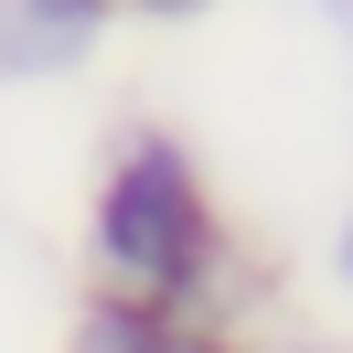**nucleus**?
<instances>
[{
    "label": "nucleus",
    "instance_id": "nucleus-1",
    "mask_svg": "<svg viewBox=\"0 0 353 353\" xmlns=\"http://www.w3.org/2000/svg\"><path fill=\"white\" fill-rule=\"evenodd\" d=\"M97 246H108L118 279L139 289H182L203 257V203H193V172H182L172 150H129L108 182V203H97Z\"/></svg>",
    "mask_w": 353,
    "mask_h": 353
},
{
    "label": "nucleus",
    "instance_id": "nucleus-2",
    "mask_svg": "<svg viewBox=\"0 0 353 353\" xmlns=\"http://www.w3.org/2000/svg\"><path fill=\"white\" fill-rule=\"evenodd\" d=\"M86 32H97V0H22V22H11V54H22V65H65Z\"/></svg>",
    "mask_w": 353,
    "mask_h": 353
},
{
    "label": "nucleus",
    "instance_id": "nucleus-3",
    "mask_svg": "<svg viewBox=\"0 0 353 353\" xmlns=\"http://www.w3.org/2000/svg\"><path fill=\"white\" fill-rule=\"evenodd\" d=\"M75 353H172V343H161V321H150V310H86Z\"/></svg>",
    "mask_w": 353,
    "mask_h": 353
},
{
    "label": "nucleus",
    "instance_id": "nucleus-4",
    "mask_svg": "<svg viewBox=\"0 0 353 353\" xmlns=\"http://www.w3.org/2000/svg\"><path fill=\"white\" fill-rule=\"evenodd\" d=\"M139 11H193V0H139Z\"/></svg>",
    "mask_w": 353,
    "mask_h": 353
},
{
    "label": "nucleus",
    "instance_id": "nucleus-5",
    "mask_svg": "<svg viewBox=\"0 0 353 353\" xmlns=\"http://www.w3.org/2000/svg\"><path fill=\"white\" fill-rule=\"evenodd\" d=\"M343 279H353V225H343Z\"/></svg>",
    "mask_w": 353,
    "mask_h": 353
},
{
    "label": "nucleus",
    "instance_id": "nucleus-6",
    "mask_svg": "<svg viewBox=\"0 0 353 353\" xmlns=\"http://www.w3.org/2000/svg\"><path fill=\"white\" fill-rule=\"evenodd\" d=\"M172 353H203V343H172Z\"/></svg>",
    "mask_w": 353,
    "mask_h": 353
}]
</instances>
